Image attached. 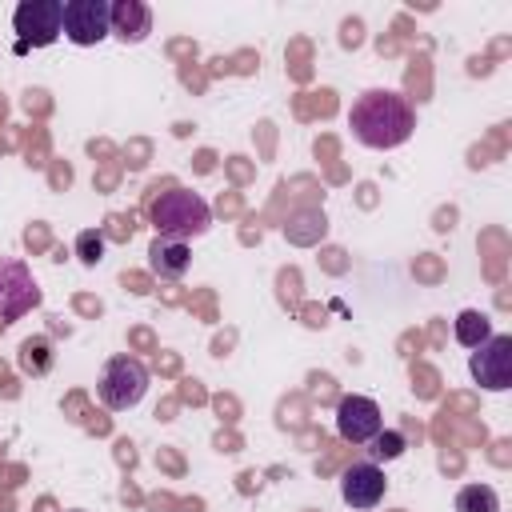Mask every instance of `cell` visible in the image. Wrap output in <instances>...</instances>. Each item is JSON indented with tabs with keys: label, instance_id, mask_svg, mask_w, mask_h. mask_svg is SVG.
Here are the masks:
<instances>
[{
	"label": "cell",
	"instance_id": "4fadbf2b",
	"mask_svg": "<svg viewBox=\"0 0 512 512\" xmlns=\"http://www.w3.org/2000/svg\"><path fill=\"white\" fill-rule=\"evenodd\" d=\"M456 512H500V496L492 484H464L456 492Z\"/></svg>",
	"mask_w": 512,
	"mask_h": 512
},
{
	"label": "cell",
	"instance_id": "ba28073f",
	"mask_svg": "<svg viewBox=\"0 0 512 512\" xmlns=\"http://www.w3.org/2000/svg\"><path fill=\"white\" fill-rule=\"evenodd\" d=\"M384 428V412L372 396H344L336 404V432L348 444H368Z\"/></svg>",
	"mask_w": 512,
	"mask_h": 512
},
{
	"label": "cell",
	"instance_id": "6da1fadb",
	"mask_svg": "<svg viewBox=\"0 0 512 512\" xmlns=\"http://www.w3.org/2000/svg\"><path fill=\"white\" fill-rule=\"evenodd\" d=\"M348 128L364 148H400L412 128H416V112L412 104L392 92V88H368L356 96L352 112H348Z\"/></svg>",
	"mask_w": 512,
	"mask_h": 512
},
{
	"label": "cell",
	"instance_id": "5bb4252c",
	"mask_svg": "<svg viewBox=\"0 0 512 512\" xmlns=\"http://www.w3.org/2000/svg\"><path fill=\"white\" fill-rule=\"evenodd\" d=\"M408 448L404 432H392V428H380L372 440H368V452H372V464H388V460H400Z\"/></svg>",
	"mask_w": 512,
	"mask_h": 512
},
{
	"label": "cell",
	"instance_id": "8992f818",
	"mask_svg": "<svg viewBox=\"0 0 512 512\" xmlns=\"http://www.w3.org/2000/svg\"><path fill=\"white\" fill-rule=\"evenodd\" d=\"M40 304V288L24 260H0V324L28 316Z\"/></svg>",
	"mask_w": 512,
	"mask_h": 512
},
{
	"label": "cell",
	"instance_id": "3957f363",
	"mask_svg": "<svg viewBox=\"0 0 512 512\" xmlns=\"http://www.w3.org/2000/svg\"><path fill=\"white\" fill-rule=\"evenodd\" d=\"M96 392H100V404H104V408L128 412V408H136V404L144 400V392H148V368H144L136 356H112V360L104 364V372H100Z\"/></svg>",
	"mask_w": 512,
	"mask_h": 512
},
{
	"label": "cell",
	"instance_id": "7c38bea8",
	"mask_svg": "<svg viewBox=\"0 0 512 512\" xmlns=\"http://www.w3.org/2000/svg\"><path fill=\"white\" fill-rule=\"evenodd\" d=\"M452 332H456V344H464V348H480V344L492 336V320H488L484 312H476V308H464V312L456 316Z\"/></svg>",
	"mask_w": 512,
	"mask_h": 512
},
{
	"label": "cell",
	"instance_id": "30bf717a",
	"mask_svg": "<svg viewBox=\"0 0 512 512\" xmlns=\"http://www.w3.org/2000/svg\"><path fill=\"white\" fill-rule=\"evenodd\" d=\"M148 264H152V272L160 280H180L188 272V264H192V252H188V244H176V240L156 236L152 248H148Z\"/></svg>",
	"mask_w": 512,
	"mask_h": 512
},
{
	"label": "cell",
	"instance_id": "8fae6325",
	"mask_svg": "<svg viewBox=\"0 0 512 512\" xmlns=\"http://www.w3.org/2000/svg\"><path fill=\"white\" fill-rule=\"evenodd\" d=\"M152 28V16L140 0H116L112 4V32L124 40V44H140Z\"/></svg>",
	"mask_w": 512,
	"mask_h": 512
},
{
	"label": "cell",
	"instance_id": "52a82bcc",
	"mask_svg": "<svg viewBox=\"0 0 512 512\" xmlns=\"http://www.w3.org/2000/svg\"><path fill=\"white\" fill-rule=\"evenodd\" d=\"M112 32V4L108 0H64V36L80 48L100 44Z\"/></svg>",
	"mask_w": 512,
	"mask_h": 512
},
{
	"label": "cell",
	"instance_id": "2e32d148",
	"mask_svg": "<svg viewBox=\"0 0 512 512\" xmlns=\"http://www.w3.org/2000/svg\"><path fill=\"white\" fill-rule=\"evenodd\" d=\"M76 252H80L84 264H100V260H104V236L92 232V228L80 232V236H76Z\"/></svg>",
	"mask_w": 512,
	"mask_h": 512
},
{
	"label": "cell",
	"instance_id": "9a60e30c",
	"mask_svg": "<svg viewBox=\"0 0 512 512\" xmlns=\"http://www.w3.org/2000/svg\"><path fill=\"white\" fill-rule=\"evenodd\" d=\"M52 344L44 340V336H28L24 344H20V364H24V372H48V364H52V352H48Z\"/></svg>",
	"mask_w": 512,
	"mask_h": 512
},
{
	"label": "cell",
	"instance_id": "7a4b0ae2",
	"mask_svg": "<svg viewBox=\"0 0 512 512\" xmlns=\"http://www.w3.org/2000/svg\"><path fill=\"white\" fill-rule=\"evenodd\" d=\"M148 220H152L156 236L176 240V244H188V240H196V236L208 232L212 208H208V200H204L200 192H192V188H168V192H160V196L148 204Z\"/></svg>",
	"mask_w": 512,
	"mask_h": 512
},
{
	"label": "cell",
	"instance_id": "5b68a950",
	"mask_svg": "<svg viewBox=\"0 0 512 512\" xmlns=\"http://www.w3.org/2000/svg\"><path fill=\"white\" fill-rule=\"evenodd\" d=\"M468 372L484 392H508L512 388V336L492 332L480 348H472Z\"/></svg>",
	"mask_w": 512,
	"mask_h": 512
},
{
	"label": "cell",
	"instance_id": "277c9868",
	"mask_svg": "<svg viewBox=\"0 0 512 512\" xmlns=\"http://www.w3.org/2000/svg\"><path fill=\"white\" fill-rule=\"evenodd\" d=\"M12 28L20 32L16 52L48 48L64 32V0H20L12 12Z\"/></svg>",
	"mask_w": 512,
	"mask_h": 512
},
{
	"label": "cell",
	"instance_id": "9c48e42d",
	"mask_svg": "<svg viewBox=\"0 0 512 512\" xmlns=\"http://www.w3.org/2000/svg\"><path fill=\"white\" fill-rule=\"evenodd\" d=\"M384 488H388V480H384L380 464H372V460H360V464L344 468V476H340V496H344V504L356 508V512L376 508V504L384 500Z\"/></svg>",
	"mask_w": 512,
	"mask_h": 512
}]
</instances>
